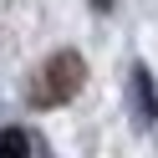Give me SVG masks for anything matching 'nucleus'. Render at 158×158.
<instances>
[{"label": "nucleus", "mask_w": 158, "mask_h": 158, "mask_svg": "<svg viewBox=\"0 0 158 158\" xmlns=\"http://www.w3.org/2000/svg\"><path fill=\"white\" fill-rule=\"evenodd\" d=\"M82 82H87V61L77 51H56V56H46V66L36 72L31 102L36 107H61V102H72V97L82 92Z\"/></svg>", "instance_id": "obj_1"}, {"label": "nucleus", "mask_w": 158, "mask_h": 158, "mask_svg": "<svg viewBox=\"0 0 158 158\" xmlns=\"http://www.w3.org/2000/svg\"><path fill=\"white\" fill-rule=\"evenodd\" d=\"M133 97H138V117L143 123H158V87L148 77V66H133Z\"/></svg>", "instance_id": "obj_2"}, {"label": "nucleus", "mask_w": 158, "mask_h": 158, "mask_svg": "<svg viewBox=\"0 0 158 158\" xmlns=\"http://www.w3.org/2000/svg\"><path fill=\"white\" fill-rule=\"evenodd\" d=\"M31 133H26V127H0V158H36L31 153Z\"/></svg>", "instance_id": "obj_3"}]
</instances>
